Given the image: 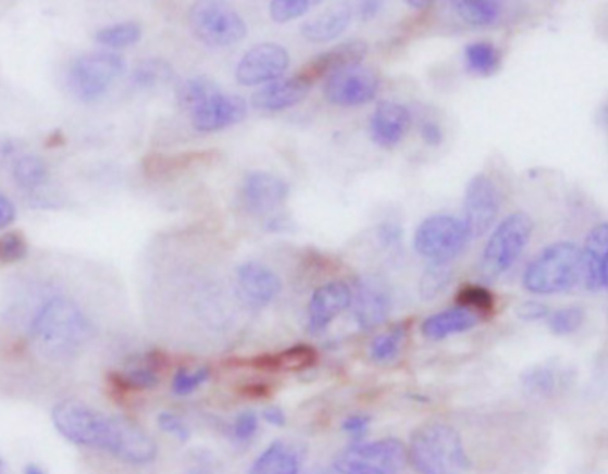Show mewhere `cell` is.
Returning <instances> with one entry per match:
<instances>
[{"label":"cell","mask_w":608,"mask_h":474,"mask_svg":"<svg viewBox=\"0 0 608 474\" xmlns=\"http://www.w3.org/2000/svg\"><path fill=\"white\" fill-rule=\"evenodd\" d=\"M29 336L49 361L66 362L83 353L95 337V326L75 300L52 297L30 320Z\"/></svg>","instance_id":"1"},{"label":"cell","mask_w":608,"mask_h":474,"mask_svg":"<svg viewBox=\"0 0 608 474\" xmlns=\"http://www.w3.org/2000/svg\"><path fill=\"white\" fill-rule=\"evenodd\" d=\"M407 462L420 474H464L470 454L459 432L446 423H426L412 434Z\"/></svg>","instance_id":"2"},{"label":"cell","mask_w":608,"mask_h":474,"mask_svg":"<svg viewBox=\"0 0 608 474\" xmlns=\"http://www.w3.org/2000/svg\"><path fill=\"white\" fill-rule=\"evenodd\" d=\"M582 278V250L573 241H557L530 262L523 286L532 295H559Z\"/></svg>","instance_id":"3"},{"label":"cell","mask_w":608,"mask_h":474,"mask_svg":"<svg viewBox=\"0 0 608 474\" xmlns=\"http://www.w3.org/2000/svg\"><path fill=\"white\" fill-rule=\"evenodd\" d=\"M534 233V222L523 211L509 214L485 245L479 273L482 280L496 282L514 266Z\"/></svg>","instance_id":"4"},{"label":"cell","mask_w":608,"mask_h":474,"mask_svg":"<svg viewBox=\"0 0 608 474\" xmlns=\"http://www.w3.org/2000/svg\"><path fill=\"white\" fill-rule=\"evenodd\" d=\"M124 55L111 52V50H99L89 52L74 60L70 65L69 83L70 91L80 102H97L102 99L114 83L124 75Z\"/></svg>","instance_id":"5"},{"label":"cell","mask_w":608,"mask_h":474,"mask_svg":"<svg viewBox=\"0 0 608 474\" xmlns=\"http://www.w3.org/2000/svg\"><path fill=\"white\" fill-rule=\"evenodd\" d=\"M194 35L211 49H227L247 36V22L238 11L223 2H197L189 10Z\"/></svg>","instance_id":"6"},{"label":"cell","mask_w":608,"mask_h":474,"mask_svg":"<svg viewBox=\"0 0 608 474\" xmlns=\"http://www.w3.org/2000/svg\"><path fill=\"white\" fill-rule=\"evenodd\" d=\"M471 237L462 220L434 214L420 223L414 234V250L432 264H448L457 258Z\"/></svg>","instance_id":"7"},{"label":"cell","mask_w":608,"mask_h":474,"mask_svg":"<svg viewBox=\"0 0 608 474\" xmlns=\"http://www.w3.org/2000/svg\"><path fill=\"white\" fill-rule=\"evenodd\" d=\"M100 450L129 465H149L158 459L156 440L127 415H108Z\"/></svg>","instance_id":"8"},{"label":"cell","mask_w":608,"mask_h":474,"mask_svg":"<svg viewBox=\"0 0 608 474\" xmlns=\"http://www.w3.org/2000/svg\"><path fill=\"white\" fill-rule=\"evenodd\" d=\"M52 423L72 445L100 450L104 439L108 414L79 400H63L52 409Z\"/></svg>","instance_id":"9"},{"label":"cell","mask_w":608,"mask_h":474,"mask_svg":"<svg viewBox=\"0 0 608 474\" xmlns=\"http://www.w3.org/2000/svg\"><path fill=\"white\" fill-rule=\"evenodd\" d=\"M381 79L375 70L367 66H350L328 75L323 85L326 102L339 108H357L375 99Z\"/></svg>","instance_id":"10"},{"label":"cell","mask_w":608,"mask_h":474,"mask_svg":"<svg viewBox=\"0 0 608 474\" xmlns=\"http://www.w3.org/2000/svg\"><path fill=\"white\" fill-rule=\"evenodd\" d=\"M500 208L501 194L495 180L487 175H475L471 178L462 205V223L471 239L484 236L495 225Z\"/></svg>","instance_id":"11"},{"label":"cell","mask_w":608,"mask_h":474,"mask_svg":"<svg viewBox=\"0 0 608 474\" xmlns=\"http://www.w3.org/2000/svg\"><path fill=\"white\" fill-rule=\"evenodd\" d=\"M289 197V184L268 172L248 173L243 180L239 200L248 214L272 222Z\"/></svg>","instance_id":"12"},{"label":"cell","mask_w":608,"mask_h":474,"mask_svg":"<svg viewBox=\"0 0 608 474\" xmlns=\"http://www.w3.org/2000/svg\"><path fill=\"white\" fill-rule=\"evenodd\" d=\"M289 68V52L283 45L261 43L247 50L236 66V79L243 86L270 85Z\"/></svg>","instance_id":"13"},{"label":"cell","mask_w":608,"mask_h":474,"mask_svg":"<svg viewBox=\"0 0 608 474\" xmlns=\"http://www.w3.org/2000/svg\"><path fill=\"white\" fill-rule=\"evenodd\" d=\"M353 316L361 330H373L387 322L392 314L393 300L387 287L379 278H357L351 289Z\"/></svg>","instance_id":"14"},{"label":"cell","mask_w":608,"mask_h":474,"mask_svg":"<svg viewBox=\"0 0 608 474\" xmlns=\"http://www.w3.org/2000/svg\"><path fill=\"white\" fill-rule=\"evenodd\" d=\"M248 108L239 95L218 91L211 99L191 111V125L198 133L211 134L241 124L247 118Z\"/></svg>","instance_id":"15"},{"label":"cell","mask_w":608,"mask_h":474,"mask_svg":"<svg viewBox=\"0 0 608 474\" xmlns=\"http://www.w3.org/2000/svg\"><path fill=\"white\" fill-rule=\"evenodd\" d=\"M169 366V357L163 351H149L134 357L122 371L109 375V386L122 392H139L156 389L161 382V371Z\"/></svg>","instance_id":"16"},{"label":"cell","mask_w":608,"mask_h":474,"mask_svg":"<svg viewBox=\"0 0 608 474\" xmlns=\"http://www.w3.org/2000/svg\"><path fill=\"white\" fill-rule=\"evenodd\" d=\"M351 303V287L345 282H328L312 292L307 307V330L312 336L323 334Z\"/></svg>","instance_id":"17"},{"label":"cell","mask_w":608,"mask_h":474,"mask_svg":"<svg viewBox=\"0 0 608 474\" xmlns=\"http://www.w3.org/2000/svg\"><path fill=\"white\" fill-rule=\"evenodd\" d=\"M239 295L250 309H264L283 291V280L277 273L261 262H245L236 272Z\"/></svg>","instance_id":"18"},{"label":"cell","mask_w":608,"mask_h":474,"mask_svg":"<svg viewBox=\"0 0 608 474\" xmlns=\"http://www.w3.org/2000/svg\"><path fill=\"white\" fill-rule=\"evenodd\" d=\"M411 122L406 105L381 102L370 120L371 139L382 149H395L411 129Z\"/></svg>","instance_id":"19"},{"label":"cell","mask_w":608,"mask_h":474,"mask_svg":"<svg viewBox=\"0 0 608 474\" xmlns=\"http://www.w3.org/2000/svg\"><path fill=\"white\" fill-rule=\"evenodd\" d=\"M311 80L306 79L302 74L275 80L252 95V105L258 111H266V113L284 111V109L300 104L307 93L311 91Z\"/></svg>","instance_id":"20"},{"label":"cell","mask_w":608,"mask_h":474,"mask_svg":"<svg viewBox=\"0 0 608 474\" xmlns=\"http://www.w3.org/2000/svg\"><path fill=\"white\" fill-rule=\"evenodd\" d=\"M608 225L599 223L588 233L582 250V278L588 291H604L607 287Z\"/></svg>","instance_id":"21"},{"label":"cell","mask_w":608,"mask_h":474,"mask_svg":"<svg viewBox=\"0 0 608 474\" xmlns=\"http://www.w3.org/2000/svg\"><path fill=\"white\" fill-rule=\"evenodd\" d=\"M348 457L361 459L387 474L400 473L407 462V446L398 439L361 440L351 442L345 451Z\"/></svg>","instance_id":"22"},{"label":"cell","mask_w":608,"mask_h":474,"mask_svg":"<svg viewBox=\"0 0 608 474\" xmlns=\"http://www.w3.org/2000/svg\"><path fill=\"white\" fill-rule=\"evenodd\" d=\"M368 45L361 40L343 41L334 49L326 50L323 54L312 60L300 74L306 79L314 80L328 77L339 70L350 68V66L361 65V61L367 58Z\"/></svg>","instance_id":"23"},{"label":"cell","mask_w":608,"mask_h":474,"mask_svg":"<svg viewBox=\"0 0 608 474\" xmlns=\"http://www.w3.org/2000/svg\"><path fill=\"white\" fill-rule=\"evenodd\" d=\"M303 450L300 446L275 440L253 460L248 474H300Z\"/></svg>","instance_id":"24"},{"label":"cell","mask_w":608,"mask_h":474,"mask_svg":"<svg viewBox=\"0 0 608 474\" xmlns=\"http://www.w3.org/2000/svg\"><path fill=\"white\" fill-rule=\"evenodd\" d=\"M480 317L466 307H451L426 317L421 325V334L431 341H443L446 337L470 332L479 325Z\"/></svg>","instance_id":"25"},{"label":"cell","mask_w":608,"mask_h":474,"mask_svg":"<svg viewBox=\"0 0 608 474\" xmlns=\"http://www.w3.org/2000/svg\"><path fill=\"white\" fill-rule=\"evenodd\" d=\"M351 22L350 8H337V10L326 11L323 15L312 18L302 25L303 40L311 43H326L334 41L348 29Z\"/></svg>","instance_id":"26"},{"label":"cell","mask_w":608,"mask_h":474,"mask_svg":"<svg viewBox=\"0 0 608 474\" xmlns=\"http://www.w3.org/2000/svg\"><path fill=\"white\" fill-rule=\"evenodd\" d=\"M318 353L312 346L297 345L281 351L277 356H261L250 364L262 371H303L314 366Z\"/></svg>","instance_id":"27"},{"label":"cell","mask_w":608,"mask_h":474,"mask_svg":"<svg viewBox=\"0 0 608 474\" xmlns=\"http://www.w3.org/2000/svg\"><path fill=\"white\" fill-rule=\"evenodd\" d=\"M175 79L174 66L161 58L139 61L131 74V85L138 91H152L172 85Z\"/></svg>","instance_id":"28"},{"label":"cell","mask_w":608,"mask_h":474,"mask_svg":"<svg viewBox=\"0 0 608 474\" xmlns=\"http://www.w3.org/2000/svg\"><path fill=\"white\" fill-rule=\"evenodd\" d=\"M11 173H13L16 186L27 194L40 191L50 180L49 166L36 153H22L21 158H16L13 163Z\"/></svg>","instance_id":"29"},{"label":"cell","mask_w":608,"mask_h":474,"mask_svg":"<svg viewBox=\"0 0 608 474\" xmlns=\"http://www.w3.org/2000/svg\"><path fill=\"white\" fill-rule=\"evenodd\" d=\"M454 8L460 21L475 27L495 25L504 15V4L498 0H459Z\"/></svg>","instance_id":"30"},{"label":"cell","mask_w":608,"mask_h":474,"mask_svg":"<svg viewBox=\"0 0 608 474\" xmlns=\"http://www.w3.org/2000/svg\"><path fill=\"white\" fill-rule=\"evenodd\" d=\"M466 66L480 77L495 75L501 66V52L491 41H473L464 50Z\"/></svg>","instance_id":"31"},{"label":"cell","mask_w":608,"mask_h":474,"mask_svg":"<svg viewBox=\"0 0 608 474\" xmlns=\"http://www.w3.org/2000/svg\"><path fill=\"white\" fill-rule=\"evenodd\" d=\"M141 36H144V27L138 22H119V24L100 27L95 33V41L114 52V50L134 47L141 40Z\"/></svg>","instance_id":"32"},{"label":"cell","mask_w":608,"mask_h":474,"mask_svg":"<svg viewBox=\"0 0 608 474\" xmlns=\"http://www.w3.org/2000/svg\"><path fill=\"white\" fill-rule=\"evenodd\" d=\"M218 91H222V89L213 79L194 77V79L184 80L183 85L178 86L177 102L186 111H194L198 105L203 104L206 100L216 95Z\"/></svg>","instance_id":"33"},{"label":"cell","mask_w":608,"mask_h":474,"mask_svg":"<svg viewBox=\"0 0 608 474\" xmlns=\"http://www.w3.org/2000/svg\"><path fill=\"white\" fill-rule=\"evenodd\" d=\"M407 326L396 325L392 330L384 332L381 336H376L370 346L371 361L384 364V362L395 361L400 356L404 342H406Z\"/></svg>","instance_id":"34"},{"label":"cell","mask_w":608,"mask_h":474,"mask_svg":"<svg viewBox=\"0 0 608 474\" xmlns=\"http://www.w3.org/2000/svg\"><path fill=\"white\" fill-rule=\"evenodd\" d=\"M454 272L448 264H431L421 275L420 297L423 300H434L441 297L450 286Z\"/></svg>","instance_id":"35"},{"label":"cell","mask_w":608,"mask_h":474,"mask_svg":"<svg viewBox=\"0 0 608 474\" xmlns=\"http://www.w3.org/2000/svg\"><path fill=\"white\" fill-rule=\"evenodd\" d=\"M457 303L470 309L471 312H475L479 317L489 316L496 307L495 295L489 289H485L484 286L462 287L457 295Z\"/></svg>","instance_id":"36"},{"label":"cell","mask_w":608,"mask_h":474,"mask_svg":"<svg viewBox=\"0 0 608 474\" xmlns=\"http://www.w3.org/2000/svg\"><path fill=\"white\" fill-rule=\"evenodd\" d=\"M521 382H523L524 389L532 392V395L548 398L559 387V375H557V371L554 367L537 366L526 371L521 376Z\"/></svg>","instance_id":"37"},{"label":"cell","mask_w":608,"mask_h":474,"mask_svg":"<svg viewBox=\"0 0 608 474\" xmlns=\"http://www.w3.org/2000/svg\"><path fill=\"white\" fill-rule=\"evenodd\" d=\"M209 378H211V370L208 366L195 367V370L178 367L172 378V392L175 396L194 395L195 390L200 389Z\"/></svg>","instance_id":"38"},{"label":"cell","mask_w":608,"mask_h":474,"mask_svg":"<svg viewBox=\"0 0 608 474\" xmlns=\"http://www.w3.org/2000/svg\"><path fill=\"white\" fill-rule=\"evenodd\" d=\"M320 2L317 0H273L270 4V16L277 24L297 21L300 16L307 15L312 8H317Z\"/></svg>","instance_id":"39"},{"label":"cell","mask_w":608,"mask_h":474,"mask_svg":"<svg viewBox=\"0 0 608 474\" xmlns=\"http://www.w3.org/2000/svg\"><path fill=\"white\" fill-rule=\"evenodd\" d=\"M548 317L549 330L554 332L555 336H569L584 325L585 312L582 307H566L549 314Z\"/></svg>","instance_id":"40"},{"label":"cell","mask_w":608,"mask_h":474,"mask_svg":"<svg viewBox=\"0 0 608 474\" xmlns=\"http://www.w3.org/2000/svg\"><path fill=\"white\" fill-rule=\"evenodd\" d=\"M29 253V245L24 234L11 230L0 236V262L2 264H15L24 261Z\"/></svg>","instance_id":"41"},{"label":"cell","mask_w":608,"mask_h":474,"mask_svg":"<svg viewBox=\"0 0 608 474\" xmlns=\"http://www.w3.org/2000/svg\"><path fill=\"white\" fill-rule=\"evenodd\" d=\"M259 431V417L252 410H245L236 415V420L231 425V434L236 442H248L252 440Z\"/></svg>","instance_id":"42"},{"label":"cell","mask_w":608,"mask_h":474,"mask_svg":"<svg viewBox=\"0 0 608 474\" xmlns=\"http://www.w3.org/2000/svg\"><path fill=\"white\" fill-rule=\"evenodd\" d=\"M158 426L164 434L172 435L181 442H188L189 437H191L188 423L174 412H161L158 415Z\"/></svg>","instance_id":"43"},{"label":"cell","mask_w":608,"mask_h":474,"mask_svg":"<svg viewBox=\"0 0 608 474\" xmlns=\"http://www.w3.org/2000/svg\"><path fill=\"white\" fill-rule=\"evenodd\" d=\"M334 470L337 474H387L375 465L368 464L364 460L353 459L345 453L334 462Z\"/></svg>","instance_id":"44"},{"label":"cell","mask_w":608,"mask_h":474,"mask_svg":"<svg viewBox=\"0 0 608 474\" xmlns=\"http://www.w3.org/2000/svg\"><path fill=\"white\" fill-rule=\"evenodd\" d=\"M371 417L367 414H351L343 421V432L350 435L353 442H361L370 428Z\"/></svg>","instance_id":"45"},{"label":"cell","mask_w":608,"mask_h":474,"mask_svg":"<svg viewBox=\"0 0 608 474\" xmlns=\"http://www.w3.org/2000/svg\"><path fill=\"white\" fill-rule=\"evenodd\" d=\"M25 144L22 139L0 138V169H4L5 164L15 163L16 158H21L24 153Z\"/></svg>","instance_id":"46"},{"label":"cell","mask_w":608,"mask_h":474,"mask_svg":"<svg viewBox=\"0 0 608 474\" xmlns=\"http://www.w3.org/2000/svg\"><path fill=\"white\" fill-rule=\"evenodd\" d=\"M516 314L521 317L523 322H541L544 317H548L551 314L549 307L546 303L541 302H524L521 303L518 309H516Z\"/></svg>","instance_id":"47"},{"label":"cell","mask_w":608,"mask_h":474,"mask_svg":"<svg viewBox=\"0 0 608 474\" xmlns=\"http://www.w3.org/2000/svg\"><path fill=\"white\" fill-rule=\"evenodd\" d=\"M376 236H379V241H381L382 247L395 248L401 242V228L398 225H393V223H384L376 230Z\"/></svg>","instance_id":"48"},{"label":"cell","mask_w":608,"mask_h":474,"mask_svg":"<svg viewBox=\"0 0 608 474\" xmlns=\"http://www.w3.org/2000/svg\"><path fill=\"white\" fill-rule=\"evenodd\" d=\"M421 138L425 141L429 147H439L443 144V139H445V134H443V129H441L439 125L435 124V122H423L421 124L420 129Z\"/></svg>","instance_id":"49"},{"label":"cell","mask_w":608,"mask_h":474,"mask_svg":"<svg viewBox=\"0 0 608 474\" xmlns=\"http://www.w3.org/2000/svg\"><path fill=\"white\" fill-rule=\"evenodd\" d=\"M16 220L15 203L11 202L10 198L0 194V230L10 227L11 223Z\"/></svg>","instance_id":"50"},{"label":"cell","mask_w":608,"mask_h":474,"mask_svg":"<svg viewBox=\"0 0 608 474\" xmlns=\"http://www.w3.org/2000/svg\"><path fill=\"white\" fill-rule=\"evenodd\" d=\"M382 5L384 4L379 2V0H367V2H361V4H359L357 15H359L362 22L373 21V18L381 15Z\"/></svg>","instance_id":"51"},{"label":"cell","mask_w":608,"mask_h":474,"mask_svg":"<svg viewBox=\"0 0 608 474\" xmlns=\"http://www.w3.org/2000/svg\"><path fill=\"white\" fill-rule=\"evenodd\" d=\"M262 417L272 426H284L287 421L286 414H284V410L281 409V407H268V409L262 412Z\"/></svg>","instance_id":"52"},{"label":"cell","mask_w":608,"mask_h":474,"mask_svg":"<svg viewBox=\"0 0 608 474\" xmlns=\"http://www.w3.org/2000/svg\"><path fill=\"white\" fill-rule=\"evenodd\" d=\"M407 5H409V8H414V10L425 11L432 8L434 2H431V0H411V2H407Z\"/></svg>","instance_id":"53"},{"label":"cell","mask_w":608,"mask_h":474,"mask_svg":"<svg viewBox=\"0 0 608 474\" xmlns=\"http://www.w3.org/2000/svg\"><path fill=\"white\" fill-rule=\"evenodd\" d=\"M24 474H47L44 467L38 464H27L24 467Z\"/></svg>","instance_id":"54"},{"label":"cell","mask_w":608,"mask_h":474,"mask_svg":"<svg viewBox=\"0 0 608 474\" xmlns=\"http://www.w3.org/2000/svg\"><path fill=\"white\" fill-rule=\"evenodd\" d=\"M306 474H337L334 467H314V470L307 471Z\"/></svg>","instance_id":"55"},{"label":"cell","mask_w":608,"mask_h":474,"mask_svg":"<svg viewBox=\"0 0 608 474\" xmlns=\"http://www.w3.org/2000/svg\"><path fill=\"white\" fill-rule=\"evenodd\" d=\"M186 474H213L211 471L206 470V467H195V470L188 471Z\"/></svg>","instance_id":"56"},{"label":"cell","mask_w":608,"mask_h":474,"mask_svg":"<svg viewBox=\"0 0 608 474\" xmlns=\"http://www.w3.org/2000/svg\"><path fill=\"white\" fill-rule=\"evenodd\" d=\"M0 471H2V460H0Z\"/></svg>","instance_id":"57"}]
</instances>
